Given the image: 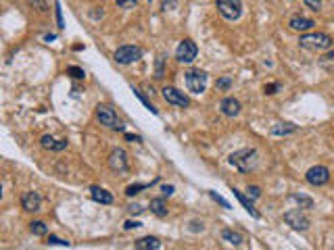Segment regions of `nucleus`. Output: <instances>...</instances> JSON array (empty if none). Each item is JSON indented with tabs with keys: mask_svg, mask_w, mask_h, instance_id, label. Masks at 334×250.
Masks as SVG:
<instances>
[{
	"mask_svg": "<svg viewBox=\"0 0 334 250\" xmlns=\"http://www.w3.org/2000/svg\"><path fill=\"white\" fill-rule=\"evenodd\" d=\"M230 165L236 167L240 173H249L259 165V155L255 148H242L230 155Z\"/></svg>",
	"mask_w": 334,
	"mask_h": 250,
	"instance_id": "nucleus-1",
	"label": "nucleus"
},
{
	"mask_svg": "<svg viewBox=\"0 0 334 250\" xmlns=\"http://www.w3.org/2000/svg\"><path fill=\"white\" fill-rule=\"evenodd\" d=\"M332 38L328 33H322V31H318V33H305V35H301V40H299V44H301V48H305V50H313V52H322V50H328V48H332Z\"/></svg>",
	"mask_w": 334,
	"mask_h": 250,
	"instance_id": "nucleus-2",
	"label": "nucleus"
},
{
	"mask_svg": "<svg viewBox=\"0 0 334 250\" xmlns=\"http://www.w3.org/2000/svg\"><path fill=\"white\" fill-rule=\"evenodd\" d=\"M217 11L219 15L224 17V19L228 21H236V19H240V15H242V2L240 0H217Z\"/></svg>",
	"mask_w": 334,
	"mask_h": 250,
	"instance_id": "nucleus-3",
	"label": "nucleus"
},
{
	"mask_svg": "<svg viewBox=\"0 0 334 250\" xmlns=\"http://www.w3.org/2000/svg\"><path fill=\"white\" fill-rule=\"evenodd\" d=\"M113 57H115V62H119V65H132V62H136L138 59H142V48L126 44V46H119Z\"/></svg>",
	"mask_w": 334,
	"mask_h": 250,
	"instance_id": "nucleus-4",
	"label": "nucleus"
},
{
	"mask_svg": "<svg viewBox=\"0 0 334 250\" xmlns=\"http://www.w3.org/2000/svg\"><path fill=\"white\" fill-rule=\"evenodd\" d=\"M96 119L100 121V125H104V127H109V129H124V125H121V121L117 119V115L113 109H109V106H104V104H99L96 106Z\"/></svg>",
	"mask_w": 334,
	"mask_h": 250,
	"instance_id": "nucleus-5",
	"label": "nucleus"
},
{
	"mask_svg": "<svg viewBox=\"0 0 334 250\" xmlns=\"http://www.w3.org/2000/svg\"><path fill=\"white\" fill-rule=\"evenodd\" d=\"M186 88L192 94H200L207 88V73L200 69H190L186 73Z\"/></svg>",
	"mask_w": 334,
	"mask_h": 250,
	"instance_id": "nucleus-6",
	"label": "nucleus"
},
{
	"mask_svg": "<svg viewBox=\"0 0 334 250\" xmlns=\"http://www.w3.org/2000/svg\"><path fill=\"white\" fill-rule=\"evenodd\" d=\"M284 221H286V225H291L297 231H305V229H309V225H311L309 217H307L305 213H301V209L286 211L284 213Z\"/></svg>",
	"mask_w": 334,
	"mask_h": 250,
	"instance_id": "nucleus-7",
	"label": "nucleus"
},
{
	"mask_svg": "<svg viewBox=\"0 0 334 250\" xmlns=\"http://www.w3.org/2000/svg\"><path fill=\"white\" fill-rule=\"evenodd\" d=\"M197 55H199V48L192 40H182L178 44V48H175V59L180 62H192L197 59Z\"/></svg>",
	"mask_w": 334,
	"mask_h": 250,
	"instance_id": "nucleus-8",
	"label": "nucleus"
},
{
	"mask_svg": "<svg viewBox=\"0 0 334 250\" xmlns=\"http://www.w3.org/2000/svg\"><path fill=\"white\" fill-rule=\"evenodd\" d=\"M305 180L309 182L311 186H315V188L326 186L330 182V171L324 165H315V167H311L309 171L305 173Z\"/></svg>",
	"mask_w": 334,
	"mask_h": 250,
	"instance_id": "nucleus-9",
	"label": "nucleus"
},
{
	"mask_svg": "<svg viewBox=\"0 0 334 250\" xmlns=\"http://www.w3.org/2000/svg\"><path fill=\"white\" fill-rule=\"evenodd\" d=\"M163 98H165V102H169L173 106H180V109H186V106L190 104L188 96L184 92H180L178 88H173V86H165L163 88Z\"/></svg>",
	"mask_w": 334,
	"mask_h": 250,
	"instance_id": "nucleus-10",
	"label": "nucleus"
},
{
	"mask_svg": "<svg viewBox=\"0 0 334 250\" xmlns=\"http://www.w3.org/2000/svg\"><path fill=\"white\" fill-rule=\"evenodd\" d=\"M109 167H111V171H115V173H126L128 171V155H126V150H121V148L113 150V153L109 155Z\"/></svg>",
	"mask_w": 334,
	"mask_h": 250,
	"instance_id": "nucleus-11",
	"label": "nucleus"
},
{
	"mask_svg": "<svg viewBox=\"0 0 334 250\" xmlns=\"http://www.w3.org/2000/svg\"><path fill=\"white\" fill-rule=\"evenodd\" d=\"M40 204H42V196H40L38 192H25V194H23V198H21L23 211L36 213V211H40Z\"/></svg>",
	"mask_w": 334,
	"mask_h": 250,
	"instance_id": "nucleus-12",
	"label": "nucleus"
},
{
	"mask_svg": "<svg viewBox=\"0 0 334 250\" xmlns=\"http://www.w3.org/2000/svg\"><path fill=\"white\" fill-rule=\"evenodd\" d=\"M315 25L313 19H309V17H301V15H295L291 17V21H288V28L295 30V31H307V30H311Z\"/></svg>",
	"mask_w": 334,
	"mask_h": 250,
	"instance_id": "nucleus-13",
	"label": "nucleus"
},
{
	"mask_svg": "<svg viewBox=\"0 0 334 250\" xmlns=\"http://www.w3.org/2000/svg\"><path fill=\"white\" fill-rule=\"evenodd\" d=\"M222 113L226 115V117H236V115L240 113V102L236 100V98L232 96H228L222 100Z\"/></svg>",
	"mask_w": 334,
	"mask_h": 250,
	"instance_id": "nucleus-14",
	"label": "nucleus"
},
{
	"mask_svg": "<svg viewBox=\"0 0 334 250\" xmlns=\"http://www.w3.org/2000/svg\"><path fill=\"white\" fill-rule=\"evenodd\" d=\"M90 196H92V200L100 202V204H111V202H113V194L107 192L104 188H99V186H92V188H90Z\"/></svg>",
	"mask_w": 334,
	"mask_h": 250,
	"instance_id": "nucleus-15",
	"label": "nucleus"
},
{
	"mask_svg": "<svg viewBox=\"0 0 334 250\" xmlns=\"http://www.w3.org/2000/svg\"><path fill=\"white\" fill-rule=\"evenodd\" d=\"M232 194L236 196V198H238V202L242 204V207H244V209H247V213H249V215H251V217H255V219H259V211H257V209H255V207H253V202H251V200L247 198V196H244L242 192H238V190H236V188H232Z\"/></svg>",
	"mask_w": 334,
	"mask_h": 250,
	"instance_id": "nucleus-16",
	"label": "nucleus"
},
{
	"mask_svg": "<svg viewBox=\"0 0 334 250\" xmlns=\"http://www.w3.org/2000/svg\"><path fill=\"white\" fill-rule=\"evenodd\" d=\"M136 248H138V250H159V248H161V242H159V238L146 236V238H140V240H138Z\"/></svg>",
	"mask_w": 334,
	"mask_h": 250,
	"instance_id": "nucleus-17",
	"label": "nucleus"
},
{
	"mask_svg": "<svg viewBox=\"0 0 334 250\" xmlns=\"http://www.w3.org/2000/svg\"><path fill=\"white\" fill-rule=\"evenodd\" d=\"M222 238H224V242L232 244V246H240V244L244 242L242 236L238 234V231H234V229H224V231H222Z\"/></svg>",
	"mask_w": 334,
	"mask_h": 250,
	"instance_id": "nucleus-18",
	"label": "nucleus"
},
{
	"mask_svg": "<svg viewBox=\"0 0 334 250\" xmlns=\"http://www.w3.org/2000/svg\"><path fill=\"white\" fill-rule=\"evenodd\" d=\"M295 131H297L295 123H276L274 127H271L274 136H286V133H295Z\"/></svg>",
	"mask_w": 334,
	"mask_h": 250,
	"instance_id": "nucleus-19",
	"label": "nucleus"
},
{
	"mask_svg": "<svg viewBox=\"0 0 334 250\" xmlns=\"http://www.w3.org/2000/svg\"><path fill=\"white\" fill-rule=\"evenodd\" d=\"M151 211L155 213L157 217H167V207L163 198H153L151 200Z\"/></svg>",
	"mask_w": 334,
	"mask_h": 250,
	"instance_id": "nucleus-20",
	"label": "nucleus"
},
{
	"mask_svg": "<svg viewBox=\"0 0 334 250\" xmlns=\"http://www.w3.org/2000/svg\"><path fill=\"white\" fill-rule=\"evenodd\" d=\"M30 231H32L33 236H46L48 227H46V223H44V221H32L30 223Z\"/></svg>",
	"mask_w": 334,
	"mask_h": 250,
	"instance_id": "nucleus-21",
	"label": "nucleus"
},
{
	"mask_svg": "<svg viewBox=\"0 0 334 250\" xmlns=\"http://www.w3.org/2000/svg\"><path fill=\"white\" fill-rule=\"evenodd\" d=\"M155 182H157V180H155ZM155 182H151V184H132V186H128V188H126V196H130V198H132V196L140 194L142 190H146V188H151Z\"/></svg>",
	"mask_w": 334,
	"mask_h": 250,
	"instance_id": "nucleus-22",
	"label": "nucleus"
},
{
	"mask_svg": "<svg viewBox=\"0 0 334 250\" xmlns=\"http://www.w3.org/2000/svg\"><path fill=\"white\" fill-rule=\"evenodd\" d=\"M320 67L326 69L328 73H334V52H328V55H324L320 59Z\"/></svg>",
	"mask_w": 334,
	"mask_h": 250,
	"instance_id": "nucleus-23",
	"label": "nucleus"
},
{
	"mask_svg": "<svg viewBox=\"0 0 334 250\" xmlns=\"http://www.w3.org/2000/svg\"><path fill=\"white\" fill-rule=\"evenodd\" d=\"M291 198L295 200V202H299L303 209H313V200L311 198H307V196H303V194H293Z\"/></svg>",
	"mask_w": 334,
	"mask_h": 250,
	"instance_id": "nucleus-24",
	"label": "nucleus"
},
{
	"mask_svg": "<svg viewBox=\"0 0 334 250\" xmlns=\"http://www.w3.org/2000/svg\"><path fill=\"white\" fill-rule=\"evenodd\" d=\"M132 92H134V96H138V98H140V102H142V104L146 106V109H148V111H151L153 115H157V109H155V106H153L151 102H148V100H146V96H144L142 92H140V90H136V88H132Z\"/></svg>",
	"mask_w": 334,
	"mask_h": 250,
	"instance_id": "nucleus-25",
	"label": "nucleus"
},
{
	"mask_svg": "<svg viewBox=\"0 0 334 250\" xmlns=\"http://www.w3.org/2000/svg\"><path fill=\"white\" fill-rule=\"evenodd\" d=\"M57 142L59 140H55L52 136H42V140H40V144H42V148H46V150H55V146H57Z\"/></svg>",
	"mask_w": 334,
	"mask_h": 250,
	"instance_id": "nucleus-26",
	"label": "nucleus"
},
{
	"mask_svg": "<svg viewBox=\"0 0 334 250\" xmlns=\"http://www.w3.org/2000/svg\"><path fill=\"white\" fill-rule=\"evenodd\" d=\"M165 73V55H159L157 59V71H155V77H163Z\"/></svg>",
	"mask_w": 334,
	"mask_h": 250,
	"instance_id": "nucleus-27",
	"label": "nucleus"
},
{
	"mask_svg": "<svg viewBox=\"0 0 334 250\" xmlns=\"http://www.w3.org/2000/svg\"><path fill=\"white\" fill-rule=\"evenodd\" d=\"M217 88H219V90H230V88H232V77H219L217 79V84H215Z\"/></svg>",
	"mask_w": 334,
	"mask_h": 250,
	"instance_id": "nucleus-28",
	"label": "nucleus"
},
{
	"mask_svg": "<svg viewBox=\"0 0 334 250\" xmlns=\"http://www.w3.org/2000/svg\"><path fill=\"white\" fill-rule=\"evenodd\" d=\"M67 75H71V77H75V79H84V77H86L84 69H80V67H67Z\"/></svg>",
	"mask_w": 334,
	"mask_h": 250,
	"instance_id": "nucleus-29",
	"label": "nucleus"
},
{
	"mask_svg": "<svg viewBox=\"0 0 334 250\" xmlns=\"http://www.w3.org/2000/svg\"><path fill=\"white\" fill-rule=\"evenodd\" d=\"M209 196H211V198H213V200H215L217 204H222L224 209H230V202H228L226 198H222V196H219L217 192H211V190H209Z\"/></svg>",
	"mask_w": 334,
	"mask_h": 250,
	"instance_id": "nucleus-30",
	"label": "nucleus"
},
{
	"mask_svg": "<svg viewBox=\"0 0 334 250\" xmlns=\"http://www.w3.org/2000/svg\"><path fill=\"white\" fill-rule=\"evenodd\" d=\"M115 2H117L119 8H136L138 6L136 0H115Z\"/></svg>",
	"mask_w": 334,
	"mask_h": 250,
	"instance_id": "nucleus-31",
	"label": "nucleus"
},
{
	"mask_svg": "<svg viewBox=\"0 0 334 250\" xmlns=\"http://www.w3.org/2000/svg\"><path fill=\"white\" fill-rule=\"evenodd\" d=\"M46 244H57V246H69V242H67V240H61V238H57V236H48Z\"/></svg>",
	"mask_w": 334,
	"mask_h": 250,
	"instance_id": "nucleus-32",
	"label": "nucleus"
},
{
	"mask_svg": "<svg viewBox=\"0 0 334 250\" xmlns=\"http://www.w3.org/2000/svg\"><path fill=\"white\" fill-rule=\"evenodd\" d=\"M249 196H251L253 200L261 198V188H259V186H249Z\"/></svg>",
	"mask_w": 334,
	"mask_h": 250,
	"instance_id": "nucleus-33",
	"label": "nucleus"
},
{
	"mask_svg": "<svg viewBox=\"0 0 334 250\" xmlns=\"http://www.w3.org/2000/svg\"><path fill=\"white\" fill-rule=\"evenodd\" d=\"M305 6L311 8V11H320V8H322V0H305Z\"/></svg>",
	"mask_w": 334,
	"mask_h": 250,
	"instance_id": "nucleus-34",
	"label": "nucleus"
},
{
	"mask_svg": "<svg viewBox=\"0 0 334 250\" xmlns=\"http://www.w3.org/2000/svg\"><path fill=\"white\" fill-rule=\"evenodd\" d=\"M128 211L132 213V215H140V213H142L144 209H142V204H138V202H132L130 207H128Z\"/></svg>",
	"mask_w": 334,
	"mask_h": 250,
	"instance_id": "nucleus-35",
	"label": "nucleus"
},
{
	"mask_svg": "<svg viewBox=\"0 0 334 250\" xmlns=\"http://www.w3.org/2000/svg\"><path fill=\"white\" fill-rule=\"evenodd\" d=\"M55 8H57V23H59V28H65V25H63V13H61V4L57 2Z\"/></svg>",
	"mask_w": 334,
	"mask_h": 250,
	"instance_id": "nucleus-36",
	"label": "nucleus"
},
{
	"mask_svg": "<svg viewBox=\"0 0 334 250\" xmlns=\"http://www.w3.org/2000/svg\"><path fill=\"white\" fill-rule=\"evenodd\" d=\"M124 138H126L128 142H132V144H134V142H136V144H140V142H142V138L134 136V133H124Z\"/></svg>",
	"mask_w": 334,
	"mask_h": 250,
	"instance_id": "nucleus-37",
	"label": "nucleus"
},
{
	"mask_svg": "<svg viewBox=\"0 0 334 250\" xmlns=\"http://www.w3.org/2000/svg\"><path fill=\"white\" fill-rule=\"evenodd\" d=\"M280 90V84H269V86H266V94H276Z\"/></svg>",
	"mask_w": 334,
	"mask_h": 250,
	"instance_id": "nucleus-38",
	"label": "nucleus"
},
{
	"mask_svg": "<svg viewBox=\"0 0 334 250\" xmlns=\"http://www.w3.org/2000/svg\"><path fill=\"white\" fill-rule=\"evenodd\" d=\"M161 194H163V198H165V196H171L173 194V186H161Z\"/></svg>",
	"mask_w": 334,
	"mask_h": 250,
	"instance_id": "nucleus-39",
	"label": "nucleus"
},
{
	"mask_svg": "<svg viewBox=\"0 0 334 250\" xmlns=\"http://www.w3.org/2000/svg\"><path fill=\"white\" fill-rule=\"evenodd\" d=\"M140 225H142V223H138V221H126V223H124L126 229H136V227H140Z\"/></svg>",
	"mask_w": 334,
	"mask_h": 250,
	"instance_id": "nucleus-40",
	"label": "nucleus"
},
{
	"mask_svg": "<svg viewBox=\"0 0 334 250\" xmlns=\"http://www.w3.org/2000/svg\"><path fill=\"white\" fill-rule=\"evenodd\" d=\"M63 148H67V140H59V142H57V146H55V150L59 153V150H63Z\"/></svg>",
	"mask_w": 334,
	"mask_h": 250,
	"instance_id": "nucleus-41",
	"label": "nucleus"
}]
</instances>
